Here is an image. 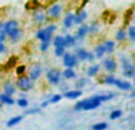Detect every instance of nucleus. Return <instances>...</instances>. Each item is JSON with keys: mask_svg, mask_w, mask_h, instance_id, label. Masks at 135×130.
Segmentation results:
<instances>
[{"mask_svg": "<svg viewBox=\"0 0 135 130\" xmlns=\"http://www.w3.org/2000/svg\"><path fill=\"white\" fill-rule=\"evenodd\" d=\"M101 105V101L98 99L97 96L90 97L88 99H84V105H83V110L84 111H89V110H94L96 108H98Z\"/></svg>", "mask_w": 135, "mask_h": 130, "instance_id": "obj_4", "label": "nucleus"}, {"mask_svg": "<svg viewBox=\"0 0 135 130\" xmlns=\"http://www.w3.org/2000/svg\"><path fill=\"white\" fill-rule=\"evenodd\" d=\"M134 84H135V77H134Z\"/></svg>", "mask_w": 135, "mask_h": 130, "instance_id": "obj_48", "label": "nucleus"}, {"mask_svg": "<svg viewBox=\"0 0 135 130\" xmlns=\"http://www.w3.org/2000/svg\"><path fill=\"white\" fill-rule=\"evenodd\" d=\"M45 19H46V16H45V13L42 11V9H37V11L33 13V20H35L37 24L44 23Z\"/></svg>", "mask_w": 135, "mask_h": 130, "instance_id": "obj_15", "label": "nucleus"}, {"mask_svg": "<svg viewBox=\"0 0 135 130\" xmlns=\"http://www.w3.org/2000/svg\"><path fill=\"white\" fill-rule=\"evenodd\" d=\"M93 53H94V56H95V58H102L105 53L103 44H100V45H97V46H95V50H94Z\"/></svg>", "mask_w": 135, "mask_h": 130, "instance_id": "obj_19", "label": "nucleus"}, {"mask_svg": "<svg viewBox=\"0 0 135 130\" xmlns=\"http://www.w3.org/2000/svg\"><path fill=\"white\" fill-rule=\"evenodd\" d=\"M86 83H88V81H86L85 78H82V79H79V81L76 83V86H77V88H83V86L86 85Z\"/></svg>", "mask_w": 135, "mask_h": 130, "instance_id": "obj_40", "label": "nucleus"}, {"mask_svg": "<svg viewBox=\"0 0 135 130\" xmlns=\"http://www.w3.org/2000/svg\"><path fill=\"white\" fill-rule=\"evenodd\" d=\"M62 76L65 79H72V78H76V72H75V70L71 69V67H66V69L62 72Z\"/></svg>", "mask_w": 135, "mask_h": 130, "instance_id": "obj_22", "label": "nucleus"}, {"mask_svg": "<svg viewBox=\"0 0 135 130\" xmlns=\"http://www.w3.org/2000/svg\"><path fill=\"white\" fill-rule=\"evenodd\" d=\"M94 59H95V56H94V53H93V52H89V54H88V61L93 62Z\"/></svg>", "mask_w": 135, "mask_h": 130, "instance_id": "obj_43", "label": "nucleus"}, {"mask_svg": "<svg viewBox=\"0 0 135 130\" xmlns=\"http://www.w3.org/2000/svg\"><path fill=\"white\" fill-rule=\"evenodd\" d=\"M115 81H116V78H115L113 74H108V76H105V78L103 79L104 84H107V85H114Z\"/></svg>", "mask_w": 135, "mask_h": 130, "instance_id": "obj_30", "label": "nucleus"}, {"mask_svg": "<svg viewBox=\"0 0 135 130\" xmlns=\"http://www.w3.org/2000/svg\"><path fill=\"white\" fill-rule=\"evenodd\" d=\"M128 38L132 42H135V25L128 28Z\"/></svg>", "mask_w": 135, "mask_h": 130, "instance_id": "obj_34", "label": "nucleus"}, {"mask_svg": "<svg viewBox=\"0 0 135 130\" xmlns=\"http://www.w3.org/2000/svg\"><path fill=\"white\" fill-rule=\"evenodd\" d=\"M17 86L21 91H30L33 88V81H31L28 76H20L17 81Z\"/></svg>", "mask_w": 135, "mask_h": 130, "instance_id": "obj_2", "label": "nucleus"}, {"mask_svg": "<svg viewBox=\"0 0 135 130\" xmlns=\"http://www.w3.org/2000/svg\"><path fill=\"white\" fill-rule=\"evenodd\" d=\"M50 104V102L49 101H45V102H43L42 103V108H45V107H47V105Z\"/></svg>", "mask_w": 135, "mask_h": 130, "instance_id": "obj_45", "label": "nucleus"}, {"mask_svg": "<svg viewBox=\"0 0 135 130\" xmlns=\"http://www.w3.org/2000/svg\"><path fill=\"white\" fill-rule=\"evenodd\" d=\"M62 9H63L62 5H59V4H55V5H52V6L49 8V11H47V14H49L50 18L56 19V18H58V17L61 16Z\"/></svg>", "mask_w": 135, "mask_h": 130, "instance_id": "obj_7", "label": "nucleus"}, {"mask_svg": "<svg viewBox=\"0 0 135 130\" xmlns=\"http://www.w3.org/2000/svg\"><path fill=\"white\" fill-rule=\"evenodd\" d=\"M14 92H16V86H14V84L11 83V82H6V83L4 84V93H6V95H8V96H12Z\"/></svg>", "mask_w": 135, "mask_h": 130, "instance_id": "obj_17", "label": "nucleus"}, {"mask_svg": "<svg viewBox=\"0 0 135 130\" xmlns=\"http://www.w3.org/2000/svg\"><path fill=\"white\" fill-rule=\"evenodd\" d=\"M0 103L1 104L12 105V104H14V99L12 98V96H8L6 93H0Z\"/></svg>", "mask_w": 135, "mask_h": 130, "instance_id": "obj_18", "label": "nucleus"}, {"mask_svg": "<svg viewBox=\"0 0 135 130\" xmlns=\"http://www.w3.org/2000/svg\"><path fill=\"white\" fill-rule=\"evenodd\" d=\"M98 31V25L97 24H91L90 26H89V32L90 33H95Z\"/></svg>", "mask_w": 135, "mask_h": 130, "instance_id": "obj_41", "label": "nucleus"}, {"mask_svg": "<svg viewBox=\"0 0 135 130\" xmlns=\"http://www.w3.org/2000/svg\"><path fill=\"white\" fill-rule=\"evenodd\" d=\"M61 76H62L61 71H58L56 69H51L46 72V79L52 85H57L61 82Z\"/></svg>", "mask_w": 135, "mask_h": 130, "instance_id": "obj_3", "label": "nucleus"}, {"mask_svg": "<svg viewBox=\"0 0 135 130\" xmlns=\"http://www.w3.org/2000/svg\"><path fill=\"white\" fill-rule=\"evenodd\" d=\"M126 37H127V33H126V31L122 30V28H120V30L116 32V34H115V38H116V40H119V42L124 40Z\"/></svg>", "mask_w": 135, "mask_h": 130, "instance_id": "obj_27", "label": "nucleus"}, {"mask_svg": "<svg viewBox=\"0 0 135 130\" xmlns=\"http://www.w3.org/2000/svg\"><path fill=\"white\" fill-rule=\"evenodd\" d=\"M89 33V26L86 25H81L77 30V34H76V40H79V39H83L86 34Z\"/></svg>", "mask_w": 135, "mask_h": 130, "instance_id": "obj_13", "label": "nucleus"}, {"mask_svg": "<svg viewBox=\"0 0 135 130\" xmlns=\"http://www.w3.org/2000/svg\"><path fill=\"white\" fill-rule=\"evenodd\" d=\"M64 40H65V49L66 47H71V46H75L77 43L76 38L74 37V36L71 34H66L65 37H64Z\"/></svg>", "mask_w": 135, "mask_h": 130, "instance_id": "obj_24", "label": "nucleus"}, {"mask_svg": "<svg viewBox=\"0 0 135 130\" xmlns=\"http://www.w3.org/2000/svg\"><path fill=\"white\" fill-rule=\"evenodd\" d=\"M123 76L128 77V78H134L135 77V67L132 66V67H129V69L123 70Z\"/></svg>", "mask_w": 135, "mask_h": 130, "instance_id": "obj_28", "label": "nucleus"}, {"mask_svg": "<svg viewBox=\"0 0 135 130\" xmlns=\"http://www.w3.org/2000/svg\"><path fill=\"white\" fill-rule=\"evenodd\" d=\"M55 47H65V40H64L63 36H56L52 42Z\"/></svg>", "mask_w": 135, "mask_h": 130, "instance_id": "obj_21", "label": "nucleus"}, {"mask_svg": "<svg viewBox=\"0 0 135 130\" xmlns=\"http://www.w3.org/2000/svg\"><path fill=\"white\" fill-rule=\"evenodd\" d=\"M86 16H88V14H86V12L84 11V9H81V11H79L77 14H75V24L81 25V24L86 19Z\"/></svg>", "mask_w": 135, "mask_h": 130, "instance_id": "obj_16", "label": "nucleus"}, {"mask_svg": "<svg viewBox=\"0 0 135 130\" xmlns=\"http://www.w3.org/2000/svg\"><path fill=\"white\" fill-rule=\"evenodd\" d=\"M82 96V90L76 89V90H68L64 92V97L69 98V99H77L78 97Z\"/></svg>", "mask_w": 135, "mask_h": 130, "instance_id": "obj_10", "label": "nucleus"}, {"mask_svg": "<svg viewBox=\"0 0 135 130\" xmlns=\"http://www.w3.org/2000/svg\"><path fill=\"white\" fill-rule=\"evenodd\" d=\"M1 107H2V104H1V103H0V109H1Z\"/></svg>", "mask_w": 135, "mask_h": 130, "instance_id": "obj_47", "label": "nucleus"}, {"mask_svg": "<svg viewBox=\"0 0 135 130\" xmlns=\"http://www.w3.org/2000/svg\"><path fill=\"white\" fill-rule=\"evenodd\" d=\"M98 71H100V65L98 64L90 65V66L88 67V70H86V76L88 77H94V76H96V74L98 73Z\"/></svg>", "mask_w": 135, "mask_h": 130, "instance_id": "obj_20", "label": "nucleus"}, {"mask_svg": "<svg viewBox=\"0 0 135 130\" xmlns=\"http://www.w3.org/2000/svg\"><path fill=\"white\" fill-rule=\"evenodd\" d=\"M114 85H116L120 90H123V91H128L132 88V84L128 81H122V79H116Z\"/></svg>", "mask_w": 135, "mask_h": 130, "instance_id": "obj_11", "label": "nucleus"}, {"mask_svg": "<svg viewBox=\"0 0 135 130\" xmlns=\"http://www.w3.org/2000/svg\"><path fill=\"white\" fill-rule=\"evenodd\" d=\"M38 111H39V109H37V108H36V109L27 110V111H26V114H36V112H38Z\"/></svg>", "mask_w": 135, "mask_h": 130, "instance_id": "obj_44", "label": "nucleus"}, {"mask_svg": "<svg viewBox=\"0 0 135 130\" xmlns=\"http://www.w3.org/2000/svg\"><path fill=\"white\" fill-rule=\"evenodd\" d=\"M21 119H23V116H14V117H12V118H9V121L6 123V126L14 127L16 124H18L19 122H21Z\"/></svg>", "mask_w": 135, "mask_h": 130, "instance_id": "obj_26", "label": "nucleus"}, {"mask_svg": "<svg viewBox=\"0 0 135 130\" xmlns=\"http://www.w3.org/2000/svg\"><path fill=\"white\" fill-rule=\"evenodd\" d=\"M21 34H23V33H21V30H20V28H17V30H14L12 33H9L8 37H9V39H11L13 43H17L18 40H20Z\"/></svg>", "mask_w": 135, "mask_h": 130, "instance_id": "obj_23", "label": "nucleus"}, {"mask_svg": "<svg viewBox=\"0 0 135 130\" xmlns=\"http://www.w3.org/2000/svg\"><path fill=\"white\" fill-rule=\"evenodd\" d=\"M17 28H19V24H18V21L14 20V19H11V20L5 23V32H6L7 36L13 32L14 30H17Z\"/></svg>", "mask_w": 135, "mask_h": 130, "instance_id": "obj_8", "label": "nucleus"}, {"mask_svg": "<svg viewBox=\"0 0 135 130\" xmlns=\"http://www.w3.org/2000/svg\"><path fill=\"white\" fill-rule=\"evenodd\" d=\"M88 54H89V51H86V50L83 49V47H78V49L76 50L75 56L77 57V59L83 62V61H88Z\"/></svg>", "mask_w": 135, "mask_h": 130, "instance_id": "obj_14", "label": "nucleus"}, {"mask_svg": "<svg viewBox=\"0 0 135 130\" xmlns=\"http://www.w3.org/2000/svg\"><path fill=\"white\" fill-rule=\"evenodd\" d=\"M61 99H62V95L57 93V95H54L51 98H50L49 102H50V103H52V104H56V103H58Z\"/></svg>", "mask_w": 135, "mask_h": 130, "instance_id": "obj_36", "label": "nucleus"}, {"mask_svg": "<svg viewBox=\"0 0 135 130\" xmlns=\"http://www.w3.org/2000/svg\"><path fill=\"white\" fill-rule=\"evenodd\" d=\"M6 51V46H5L4 43H0V54L4 53V52Z\"/></svg>", "mask_w": 135, "mask_h": 130, "instance_id": "obj_42", "label": "nucleus"}, {"mask_svg": "<svg viewBox=\"0 0 135 130\" xmlns=\"http://www.w3.org/2000/svg\"><path fill=\"white\" fill-rule=\"evenodd\" d=\"M132 97H135V91H133V93H132Z\"/></svg>", "mask_w": 135, "mask_h": 130, "instance_id": "obj_46", "label": "nucleus"}, {"mask_svg": "<svg viewBox=\"0 0 135 130\" xmlns=\"http://www.w3.org/2000/svg\"><path fill=\"white\" fill-rule=\"evenodd\" d=\"M103 46H104L105 53L112 54L113 52H114V50H115V43L113 42V40H107V42L103 44Z\"/></svg>", "mask_w": 135, "mask_h": 130, "instance_id": "obj_25", "label": "nucleus"}, {"mask_svg": "<svg viewBox=\"0 0 135 130\" xmlns=\"http://www.w3.org/2000/svg\"><path fill=\"white\" fill-rule=\"evenodd\" d=\"M115 96V93L114 92H110V93H107V95H98L97 97H98V99L101 101V103L102 102H107V101H110L113 97Z\"/></svg>", "mask_w": 135, "mask_h": 130, "instance_id": "obj_29", "label": "nucleus"}, {"mask_svg": "<svg viewBox=\"0 0 135 130\" xmlns=\"http://www.w3.org/2000/svg\"><path fill=\"white\" fill-rule=\"evenodd\" d=\"M77 62H78V59H77V57L75 56L74 53H69V52H65V53H64L63 65L65 67H71V69H74V67L77 65Z\"/></svg>", "mask_w": 135, "mask_h": 130, "instance_id": "obj_5", "label": "nucleus"}, {"mask_svg": "<svg viewBox=\"0 0 135 130\" xmlns=\"http://www.w3.org/2000/svg\"><path fill=\"white\" fill-rule=\"evenodd\" d=\"M63 25H64V27H66V28H71L72 26L75 25V14L74 13L70 12V13L66 14L63 20Z\"/></svg>", "mask_w": 135, "mask_h": 130, "instance_id": "obj_12", "label": "nucleus"}, {"mask_svg": "<svg viewBox=\"0 0 135 130\" xmlns=\"http://www.w3.org/2000/svg\"><path fill=\"white\" fill-rule=\"evenodd\" d=\"M65 53V47H55V56L56 57H63Z\"/></svg>", "mask_w": 135, "mask_h": 130, "instance_id": "obj_33", "label": "nucleus"}, {"mask_svg": "<svg viewBox=\"0 0 135 130\" xmlns=\"http://www.w3.org/2000/svg\"><path fill=\"white\" fill-rule=\"evenodd\" d=\"M42 72H43V69H42V65L40 64H33L32 66L30 67V72H28V77L31 78V81H37L40 76H42Z\"/></svg>", "mask_w": 135, "mask_h": 130, "instance_id": "obj_6", "label": "nucleus"}, {"mask_svg": "<svg viewBox=\"0 0 135 130\" xmlns=\"http://www.w3.org/2000/svg\"><path fill=\"white\" fill-rule=\"evenodd\" d=\"M108 128V124L104 122H100V123H96L93 126V130H105Z\"/></svg>", "mask_w": 135, "mask_h": 130, "instance_id": "obj_32", "label": "nucleus"}, {"mask_svg": "<svg viewBox=\"0 0 135 130\" xmlns=\"http://www.w3.org/2000/svg\"><path fill=\"white\" fill-rule=\"evenodd\" d=\"M6 32H5V23H0V43H4L6 39Z\"/></svg>", "mask_w": 135, "mask_h": 130, "instance_id": "obj_31", "label": "nucleus"}, {"mask_svg": "<svg viewBox=\"0 0 135 130\" xmlns=\"http://www.w3.org/2000/svg\"><path fill=\"white\" fill-rule=\"evenodd\" d=\"M56 25H49L47 27L44 28H39L36 33V38L39 39L40 42H46V43H51L52 39V34L56 31Z\"/></svg>", "mask_w": 135, "mask_h": 130, "instance_id": "obj_1", "label": "nucleus"}, {"mask_svg": "<svg viewBox=\"0 0 135 130\" xmlns=\"http://www.w3.org/2000/svg\"><path fill=\"white\" fill-rule=\"evenodd\" d=\"M25 70H26V67H25V65H19L18 67H17V74H19V76H23L24 74V72H25Z\"/></svg>", "mask_w": 135, "mask_h": 130, "instance_id": "obj_38", "label": "nucleus"}, {"mask_svg": "<svg viewBox=\"0 0 135 130\" xmlns=\"http://www.w3.org/2000/svg\"><path fill=\"white\" fill-rule=\"evenodd\" d=\"M17 104L20 108H26L28 105V101L26 99V98H19V99L17 101Z\"/></svg>", "mask_w": 135, "mask_h": 130, "instance_id": "obj_35", "label": "nucleus"}, {"mask_svg": "<svg viewBox=\"0 0 135 130\" xmlns=\"http://www.w3.org/2000/svg\"><path fill=\"white\" fill-rule=\"evenodd\" d=\"M122 111L121 110H114V111L110 114V119H117L119 117H121Z\"/></svg>", "mask_w": 135, "mask_h": 130, "instance_id": "obj_37", "label": "nucleus"}, {"mask_svg": "<svg viewBox=\"0 0 135 130\" xmlns=\"http://www.w3.org/2000/svg\"><path fill=\"white\" fill-rule=\"evenodd\" d=\"M50 44H51V43H46V42H42V44H40V51H43V52H45L46 51L47 49H49L50 47Z\"/></svg>", "mask_w": 135, "mask_h": 130, "instance_id": "obj_39", "label": "nucleus"}, {"mask_svg": "<svg viewBox=\"0 0 135 130\" xmlns=\"http://www.w3.org/2000/svg\"><path fill=\"white\" fill-rule=\"evenodd\" d=\"M103 67H104L105 70H107L108 72H113V71H115L116 70V67H117V64H116V62L114 61L113 58H105L104 59V62H103Z\"/></svg>", "mask_w": 135, "mask_h": 130, "instance_id": "obj_9", "label": "nucleus"}]
</instances>
